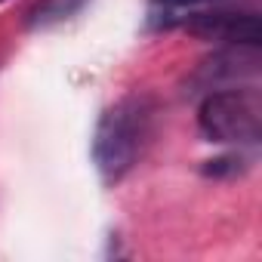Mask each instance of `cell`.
<instances>
[{
    "label": "cell",
    "instance_id": "cell-7",
    "mask_svg": "<svg viewBox=\"0 0 262 262\" xmlns=\"http://www.w3.org/2000/svg\"><path fill=\"white\" fill-rule=\"evenodd\" d=\"M244 158L241 155H222V158H216V161H207V167H204V173H210V176H237L241 170H244Z\"/></svg>",
    "mask_w": 262,
    "mask_h": 262
},
{
    "label": "cell",
    "instance_id": "cell-2",
    "mask_svg": "<svg viewBox=\"0 0 262 262\" xmlns=\"http://www.w3.org/2000/svg\"><path fill=\"white\" fill-rule=\"evenodd\" d=\"M198 126L210 142L253 145L262 129V96L250 86L210 90L198 108Z\"/></svg>",
    "mask_w": 262,
    "mask_h": 262
},
{
    "label": "cell",
    "instance_id": "cell-3",
    "mask_svg": "<svg viewBox=\"0 0 262 262\" xmlns=\"http://www.w3.org/2000/svg\"><path fill=\"white\" fill-rule=\"evenodd\" d=\"M179 25H185L191 34L204 40H219L222 47H259L262 40V25L253 10H222L219 4L216 10L201 7L185 13Z\"/></svg>",
    "mask_w": 262,
    "mask_h": 262
},
{
    "label": "cell",
    "instance_id": "cell-1",
    "mask_svg": "<svg viewBox=\"0 0 262 262\" xmlns=\"http://www.w3.org/2000/svg\"><path fill=\"white\" fill-rule=\"evenodd\" d=\"M151 99L148 96H123L99 117L93 136V161L108 185H117L136 167L148 136H151Z\"/></svg>",
    "mask_w": 262,
    "mask_h": 262
},
{
    "label": "cell",
    "instance_id": "cell-8",
    "mask_svg": "<svg viewBox=\"0 0 262 262\" xmlns=\"http://www.w3.org/2000/svg\"><path fill=\"white\" fill-rule=\"evenodd\" d=\"M0 4H7V0H0Z\"/></svg>",
    "mask_w": 262,
    "mask_h": 262
},
{
    "label": "cell",
    "instance_id": "cell-5",
    "mask_svg": "<svg viewBox=\"0 0 262 262\" xmlns=\"http://www.w3.org/2000/svg\"><path fill=\"white\" fill-rule=\"evenodd\" d=\"M225 4V0H155L148 10V25L151 28H173L182 22L185 13L201 10V7H216Z\"/></svg>",
    "mask_w": 262,
    "mask_h": 262
},
{
    "label": "cell",
    "instance_id": "cell-4",
    "mask_svg": "<svg viewBox=\"0 0 262 262\" xmlns=\"http://www.w3.org/2000/svg\"><path fill=\"white\" fill-rule=\"evenodd\" d=\"M259 74V47H222L216 56H210L194 80L210 93L222 86H241L244 80H253Z\"/></svg>",
    "mask_w": 262,
    "mask_h": 262
},
{
    "label": "cell",
    "instance_id": "cell-6",
    "mask_svg": "<svg viewBox=\"0 0 262 262\" xmlns=\"http://www.w3.org/2000/svg\"><path fill=\"white\" fill-rule=\"evenodd\" d=\"M80 4H83V0H43V4L34 7V13H31L28 22H31V25H50V22H59V19L71 16Z\"/></svg>",
    "mask_w": 262,
    "mask_h": 262
}]
</instances>
